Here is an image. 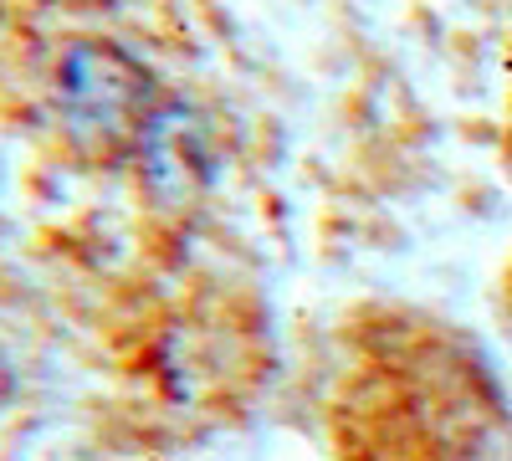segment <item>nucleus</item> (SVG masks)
Listing matches in <instances>:
<instances>
[{"label": "nucleus", "mask_w": 512, "mask_h": 461, "mask_svg": "<svg viewBox=\"0 0 512 461\" xmlns=\"http://www.w3.org/2000/svg\"><path fill=\"white\" fill-rule=\"evenodd\" d=\"M338 461H512V410L472 339L415 308H359L328 395Z\"/></svg>", "instance_id": "nucleus-1"}, {"label": "nucleus", "mask_w": 512, "mask_h": 461, "mask_svg": "<svg viewBox=\"0 0 512 461\" xmlns=\"http://www.w3.org/2000/svg\"><path fill=\"white\" fill-rule=\"evenodd\" d=\"M507 303H512V267H507Z\"/></svg>", "instance_id": "nucleus-2"}]
</instances>
